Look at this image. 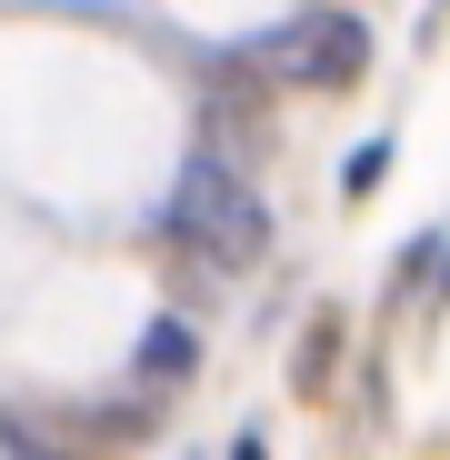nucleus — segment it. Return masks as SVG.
<instances>
[{"instance_id": "39448f33", "label": "nucleus", "mask_w": 450, "mask_h": 460, "mask_svg": "<svg viewBox=\"0 0 450 460\" xmlns=\"http://www.w3.org/2000/svg\"><path fill=\"white\" fill-rule=\"evenodd\" d=\"M381 181H391V130H370V140L350 150V161H340V200H370Z\"/></svg>"}, {"instance_id": "7ed1b4c3", "label": "nucleus", "mask_w": 450, "mask_h": 460, "mask_svg": "<svg viewBox=\"0 0 450 460\" xmlns=\"http://www.w3.org/2000/svg\"><path fill=\"white\" fill-rule=\"evenodd\" d=\"M190 380H200V321L150 311V321H140V341H130V391L161 411L171 391H190Z\"/></svg>"}, {"instance_id": "20e7f679", "label": "nucleus", "mask_w": 450, "mask_h": 460, "mask_svg": "<svg viewBox=\"0 0 450 460\" xmlns=\"http://www.w3.org/2000/svg\"><path fill=\"white\" fill-rule=\"evenodd\" d=\"M340 360H350V321L340 311H311V321H300V350H290V391L300 401H331L340 391Z\"/></svg>"}, {"instance_id": "f03ea898", "label": "nucleus", "mask_w": 450, "mask_h": 460, "mask_svg": "<svg viewBox=\"0 0 450 460\" xmlns=\"http://www.w3.org/2000/svg\"><path fill=\"white\" fill-rule=\"evenodd\" d=\"M251 70H290L300 91H360L370 81V21L360 11H300L280 40H251Z\"/></svg>"}, {"instance_id": "1a4fd4ad", "label": "nucleus", "mask_w": 450, "mask_h": 460, "mask_svg": "<svg viewBox=\"0 0 450 460\" xmlns=\"http://www.w3.org/2000/svg\"><path fill=\"white\" fill-rule=\"evenodd\" d=\"M231 460H270V440H260V430H241V440H231Z\"/></svg>"}, {"instance_id": "f257e3e1", "label": "nucleus", "mask_w": 450, "mask_h": 460, "mask_svg": "<svg viewBox=\"0 0 450 460\" xmlns=\"http://www.w3.org/2000/svg\"><path fill=\"white\" fill-rule=\"evenodd\" d=\"M161 241H171L200 280H241V270L270 251V200H260V181H251L220 140H200L190 161H181V181H171Z\"/></svg>"}, {"instance_id": "0eeeda50", "label": "nucleus", "mask_w": 450, "mask_h": 460, "mask_svg": "<svg viewBox=\"0 0 450 460\" xmlns=\"http://www.w3.org/2000/svg\"><path fill=\"white\" fill-rule=\"evenodd\" d=\"M11 460H70V450H50V440H31V430H11Z\"/></svg>"}, {"instance_id": "6e6552de", "label": "nucleus", "mask_w": 450, "mask_h": 460, "mask_svg": "<svg viewBox=\"0 0 450 460\" xmlns=\"http://www.w3.org/2000/svg\"><path fill=\"white\" fill-rule=\"evenodd\" d=\"M450 31V0H430V11H420V40H440Z\"/></svg>"}, {"instance_id": "423d86ee", "label": "nucleus", "mask_w": 450, "mask_h": 460, "mask_svg": "<svg viewBox=\"0 0 450 460\" xmlns=\"http://www.w3.org/2000/svg\"><path fill=\"white\" fill-rule=\"evenodd\" d=\"M440 251H450V241H440V230H420V241H410V251L391 261V290H420V280L440 270Z\"/></svg>"}]
</instances>
